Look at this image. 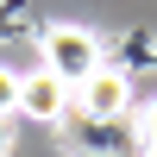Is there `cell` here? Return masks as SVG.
Here are the masks:
<instances>
[{
	"instance_id": "obj_2",
	"label": "cell",
	"mask_w": 157,
	"mask_h": 157,
	"mask_svg": "<svg viewBox=\"0 0 157 157\" xmlns=\"http://www.w3.org/2000/svg\"><path fill=\"white\" fill-rule=\"evenodd\" d=\"M63 138H69L75 157H138V132L126 120H88V113L69 107L63 120Z\"/></svg>"
},
{
	"instance_id": "obj_5",
	"label": "cell",
	"mask_w": 157,
	"mask_h": 157,
	"mask_svg": "<svg viewBox=\"0 0 157 157\" xmlns=\"http://www.w3.org/2000/svg\"><path fill=\"white\" fill-rule=\"evenodd\" d=\"M13 113H19V69L0 63V120H13Z\"/></svg>"
},
{
	"instance_id": "obj_4",
	"label": "cell",
	"mask_w": 157,
	"mask_h": 157,
	"mask_svg": "<svg viewBox=\"0 0 157 157\" xmlns=\"http://www.w3.org/2000/svg\"><path fill=\"white\" fill-rule=\"evenodd\" d=\"M69 94H75V88L63 82V75H50L44 63H38L32 75H19V113L38 120V126H63V120H69Z\"/></svg>"
},
{
	"instance_id": "obj_8",
	"label": "cell",
	"mask_w": 157,
	"mask_h": 157,
	"mask_svg": "<svg viewBox=\"0 0 157 157\" xmlns=\"http://www.w3.org/2000/svg\"><path fill=\"white\" fill-rule=\"evenodd\" d=\"M0 157H6V120H0Z\"/></svg>"
},
{
	"instance_id": "obj_7",
	"label": "cell",
	"mask_w": 157,
	"mask_h": 157,
	"mask_svg": "<svg viewBox=\"0 0 157 157\" xmlns=\"http://www.w3.org/2000/svg\"><path fill=\"white\" fill-rule=\"evenodd\" d=\"M138 157H157V138H145V145H138Z\"/></svg>"
},
{
	"instance_id": "obj_3",
	"label": "cell",
	"mask_w": 157,
	"mask_h": 157,
	"mask_svg": "<svg viewBox=\"0 0 157 157\" xmlns=\"http://www.w3.org/2000/svg\"><path fill=\"white\" fill-rule=\"evenodd\" d=\"M69 107H75V113H88V120H126V113H132V75L101 63L94 75H82V82H75Z\"/></svg>"
},
{
	"instance_id": "obj_6",
	"label": "cell",
	"mask_w": 157,
	"mask_h": 157,
	"mask_svg": "<svg viewBox=\"0 0 157 157\" xmlns=\"http://www.w3.org/2000/svg\"><path fill=\"white\" fill-rule=\"evenodd\" d=\"M132 132H138V145H145V138H157V101H145V107L132 113Z\"/></svg>"
},
{
	"instance_id": "obj_1",
	"label": "cell",
	"mask_w": 157,
	"mask_h": 157,
	"mask_svg": "<svg viewBox=\"0 0 157 157\" xmlns=\"http://www.w3.org/2000/svg\"><path fill=\"white\" fill-rule=\"evenodd\" d=\"M38 63L75 88L82 75H94L101 63H107V44H101V32H88V25H63L57 19V25L38 32Z\"/></svg>"
}]
</instances>
